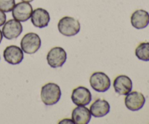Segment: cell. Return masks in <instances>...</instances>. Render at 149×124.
I'll use <instances>...</instances> for the list:
<instances>
[{
  "mask_svg": "<svg viewBox=\"0 0 149 124\" xmlns=\"http://www.w3.org/2000/svg\"><path fill=\"white\" fill-rule=\"evenodd\" d=\"M4 58L7 63L13 65L19 64L23 59V51L15 45H10L4 50Z\"/></svg>",
  "mask_w": 149,
  "mask_h": 124,
  "instance_id": "30bf717a",
  "label": "cell"
},
{
  "mask_svg": "<svg viewBox=\"0 0 149 124\" xmlns=\"http://www.w3.org/2000/svg\"><path fill=\"white\" fill-rule=\"evenodd\" d=\"M12 11L15 20L20 22H26L31 16L33 9L29 2L22 1L16 4Z\"/></svg>",
  "mask_w": 149,
  "mask_h": 124,
  "instance_id": "52a82bcc",
  "label": "cell"
},
{
  "mask_svg": "<svg viewBox=\"0 0 149 124\" xmlns=\"http://www.w3.org/2000/svg\"><path fill=\"white\" fill-rule=\"evenodd\" d=\"M71 100L77 106H85L91 102L92 94L88 88L79 86L73 90Z\"/></svg>",
  "mask_w": 149,
  "mask_h": 124,
  "instance_id": "9c48e42d",
  "label": "cell"
},
{
  "mask_svg": "<svg viewBox=\"0 0 149 124\" xmlns=\"http://www.w3.org/2000/svg\"><path fill=\"white\" fill-rule=\"evenodd\" d=\"M23 32V26L20 21L15 19H11L5 22L2 28V34L6 39H16Z\"/></svg>",
  "mask_w": 149,
  "mask_h": 124,
  "instance_id": "ba28073f",
  "label": "cell"
},
{
  "mask_svg": "<svg viewBox=\"0 0 149 124\" xmlns=\"http://www.w3.org/2000/svg\"><path fill=\"white\" fill-rule=\"evenodd\" d=\"M135 55L138 59L149 61V42H142L135 49Z\"/></svg>",
  "mask_w": 149,
  "mask_h": 124,
  "instance_id": "2e32d148",
  "label": "cell"
},
{
  "mask_svg": "<svg viewBox=\"0 0 149 124\" xmlns=\"http://www.w3.org/2000/svg\"><path fill=\"white\" fill-rule=\"evenodd\" d=\"M72 120L76 124H87L91 120V112L88 108L84 106H78L72 112Z\"/></svg>",
  "mask_w": 149,
  "mask_h": 124,
  "instance_id": "5bb4252c",
  "label": "cell"
},
{
  "mask_svg": "<svg viewBox=\"0 0 149 124\" xmlns=\"http://www.w3.org/2000/svg\"><path fill=\"white\" fill-rule=\"evenodd\" d=\"M61 90L59 85L54 83H49L42 86L41 99L45 105L50 106L55 104L60 100Z\"/></svg>",
  "mask_w": 149,
  "mask_h": 124,
  "instance_id": "6da1fadb",
  "label": "cell"
},
{
  "mask_svg": "<svg viewBox=\"0 0 149 124\" xmlns=\"http://www.w3.org/2000/svg\"><path fill=\"white\" fill-rule=\"evenodd\" d=\"M67 58V54L65 50L61 47L52 48L47 55L48 64L52 68H59L64 64Z\"/></svg>",
  "mask_w": 149,
  "mask_h": 124,
  "instance_id": "5b68a950",
  "label": "cell"
},
{
  "mask_svg": "<svg viewBox=\"0 0 149 124\" xmlns=\"http://www.w3.org/2000/svg\"><path fill=\"white\" fill-rule=\"evenodd\" d=\"M6 18H7V17H6V15L4 13V12L1 11L0 10V26H1L2 25H4L5 23Z\"/></svg>",
  "mask_w": 149,
  "mask_h": 124,
  "instance_id": "ac0fdd59",
  "label": "cell"
},
{
  "mask_svg": "<svg viewBox=\"0 0 149 124\" xmlns=\"http://www.w3.org/2000/svg\"><path fill=\"white\" fill-rule=\"evenodd\" d=\"M58 31L65 36H72L80 32L81 26L78 20L74 18L65 16L59 20L58 24Z\"/></svg>",
  "mask_w": 149,
  "mask_h": 124,
  "instance_id": "7a4b0ae2",
  "label": "cell"
},
{
  "mask_svg": "<svg viewBox=\"0 0 149 124\" xmlns=\"http://www.w3.org/2000/svg\"><path fill=\"white\" fill-rule=\"evenodd\" d=\"M41 39L36 33L30 32L24 35L20 42L22 50L27 54H33L37 52L41 47Z\"/></svg>",
  "mask_w": 149,
  "mask_h": 124,
  "instance_id": "3957f363",
  "label": "cell"
},
{
  "mask_svg": "<svg viewBox=\"0 0 149 124\" xmlns=\"http://www.w3.org/2000/svg\"><path fill=\"white\" fill-rule=\"evenodd\" d=\"M15 5V0H0V10L4 13L12 11Z\"/></svg>",
  "mask_w": 149,
  "mask_h": 124,
  "instance_id": "e0dca14e",
  "label": "cell"
},
{
  "mask_svg": "<svg viewBox=\"0 0 149 124\" xmlns=\"http://www.w3.org/2000/svg\"><path fill=\"white\" fill-rule=\"evenodd\" d=\"M90 83L91 87L97 92H106L111 87L109 77L101 71L93 73L90 78Z\"/></svg>",
  "mask_w": 149,
  "mask_h": 124,
  "instance_id": "277c9868",
  "label": "cell"
},
{
  "mask_svg": "<svg viewBox=\"0 0 149 124\" xmlns=\"http://www.w3.org/2000/svg\"><path fill=\"white\" fill-rule=\"evenodd\" d=\"M146 102V98L143 93L138 91L130 92L125 99V106L131 111H138L142 109Z\"/></svg>",
  "mask_w": 149,
  "mask_h": 124,
  "instance_id": "8992f818",
  "label": "cell"
},
{
  "mask_svg": "<svg viewBox=\"0 0 149 124\" xmlns=\"http://www.w3.org/2000/svg\"><path fill=\"white\" fill-rule=\"evenodd\" d=\"M23 1H26V2H31V1H33V0H22Z\"/></svg>",
  "mask_w": 149,
  "mask_h": 124,
  "instance_id": "44dd1931",
  "label": "cell"
},
{
  "mask_svg": "<svg viewBox=\"0 0 149 124\" xmlns=\"http://www.w3.org/2000/svg\"><path fill=\"white\" fill-rule=\"evenodd\" d=\"M131 24L137 29H145L149 24V13L144 10H138L131 15Z\"/></svg>",
  "mask_w": 149,
  "mask_h": 124,
  "instance_id": "4fadbf2b",
  "label": "cell"
},
{
  "mask_svg": "<svg viewBox=\"0 0 149 124\" xmlns=\"http://www.w3.org/2000/svg\"><path fill=\"white\" fill-rule=\"evenodd\" d=\"M31 19V23L35 27L42 29L48 26L50 20V16L49 13L45 9L36 8L32 12Z\"/></svg>",
  "mask_w": 149,
  "mask_h": 124,
  "instance_id": "7c38bea8",
  "label": "cell"
},
{
  "mask_svg": "<svg viewBox=\"0 0 149 124\" xmlns=\"http://www.w3.org/2000/svg\"><path fill=\"white\" fill-rule=\"evenodd\" d=\"M91 115L95 118H101L110 112V105L105 99H97L90 106Z\"/></svg>",
  "mask_w": 149,
  "mask_h": 124,
  "instance_id": "9a60e30c",
  "label": "cell"
},
{
  "mask_svg": "<svg viewBox=\"0 0 149 124\" xmlns=\"http://www.w3.org/2000/svg\"><path fill=\"white\" fill-rule=\"evenodd\" d=\"M113 88L118 94L126 96L132 91V82L128 76L119 75L115 78L113 82Z\"/></svg>",
  "mask_w": 149,
  "mask_h": 124,
  "instance_id": "8fae6325",
  "label": "cell"
},
{
  "mask_svg": "<svg viewBox=\"0 0 149 124\" xmlns=\"http://www.w3.org/2000/svg\"><path fill=\"white\" fill-rule=\"evenodd\" d=\"M65 120L66 121H65V120H63V121H61V122H60V123H74V122H73V121H71V120H69V119H65Z\"/></svg>",
  "mask_w": 149,
  "mask_h": 124,
  "instance_id": "d6986e66",
  "label": "cell"
},
{
  "mask_svg": "<svg viewBox=\"0 0 149 124\" xmlns=\"http://www.w3.org/2000/svg\"><path fill=\"white\" fill-rule=\"evenodd\" d=\"M2 37H3L2 32H1V31L0 30V43H1V40H2Z\"/></svg>",
  "mask_w": 149,
  "mask_h": 124,
  "instance_id": "ffe728a7",
  "label": "cell"
}]
</instances>
